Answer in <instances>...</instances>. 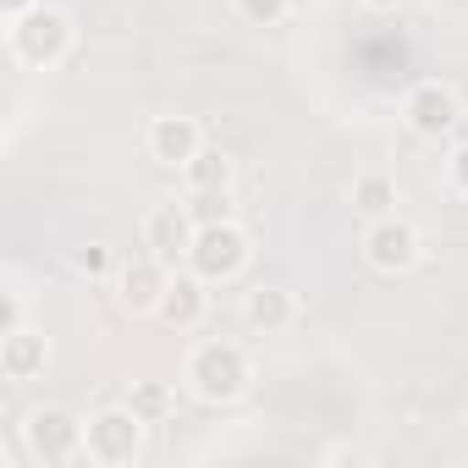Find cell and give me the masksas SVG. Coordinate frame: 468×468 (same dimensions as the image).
<instances>
[{
	"label": "cell",
	"instance_id": "30bf717a",
	"mask_svg": "<svg viewBox=\"0 0 468 468\" xmlns=\"http://www.w3.org/2000/svg\"><path fill=\"white\" fill-rule=\"evenodd\" d=\"M50 369V342L28 325H12V331H0V375H6L12 386L23 380H39Z\"/></svg>",
	"mask_w": 468,
	"mask_h": 468
},
{
	"label": "cell",
	"instance_id": "e0dca14e",
	"mask_svg": "<svg viewBox=\"0 0 468 468\" xmlns=\"http://www.w3.org/2000/svg\"><path fill=\"white\" fill-rule=\"evenodd\" d=\"M231 6H238V17L254 23V28H276L292 12V0H231Z\"/></svg>",
	"mask_w": 468,
	"mask_h": 468
},
{
	"label": "cell",
	"instance_id": "3957f363",
	"mask_svg": "<svg viewBox=\"0 0 468 468\" xmlns=\"http://www.w3.org/2000/svg\"><path fill=\"white\" fill-rule=\"evenodd\" d=\"M249 260H254V243H249V231L238 226V220H198V231H193V249H187V271L193 276H204L209 287H220V282H238L243 271H249Z\"/></svg>",
	"mask_w": 468,
	"mask_h": 468
},
{
	"label": "cell",
	"instance_id": "9c48e42d",
	"mask_svg": "<svg viewBox=\"0 0 468 468\" xmlns=\"http://www.w3.org/2000/svg\"><path fill=\"white\" fill-rule=\"evenodd\" d=\"M165 287H171V265L154 260V254H138V260H127V265L116 271V298H122V309H133V314H154L160 298H165Z\"/></svg>",
	"mask_w": 468,
	"mask_h": 468
},
{
	"label": "cell",
	"instance_id": "277c9868",
	"mask_svg": "<svg viewBox=\"0 0 468 468\" xmlns=\"http://www.w3.org/2000/svg\"><path fill=\"white\" fill-rule=\"evenodd\" d=\"M144 435L149 424L133 413V408H105L89 419V435H83V457L100 463V468H133L144 457Z\"/></svg>",
	"mask_w": 468,
	"mask_h": 468
},
{
	"label": "cell",
	"instance_id": "ba28073f",
	"mask_svg": "<svg viewBox=\"0 0 468 468\" xmlns=\"http://www.w3.org/2000/svg\"><path fill=\"white\" fill-rule=\"evenodd\" d=\"M193 231H198L193 204H154L149 220H144V249H149L154 260L176 265V260H187V249H193Z\"/></svg>",
	"mask_w": 468,
	"mask_h": 468
},
{
	"label": "cell",
	"instance_id": "52a82bcc",
	"mask_svg": "<svg viewBox=\"0 0 468 468\" xmlns=\"http://www.w3.org/2000/svg\"><path fill=\"white\" fill-rule=\"evenodd\" d=\"M402 122L419 133V138H452L457 122H463V100L446 89V83H413L408 100H402Z\"/></svg>",
	"mask_w": 468,
	"mask_h": 468
},
{
	"label": "cell",
	"instance_id": "44dd1931",
	"mask_svg": "<svg viewBox=\"0 0 468 468\" xmlns=\"http://www.w3.org/2000/svg\"><path fill=\"white\" fill-rule=\"evenodd\" d=\"M364 6H369V12H397L402 0H364Z\"/></svg>",
	"mask_w": 468,
	"mask_h": 468
},
{
	"label": "cell",
	"instance_id": "5b68a950",
	"mask_svg": "<svg viewBox=\"0 0 468 468\" xmlns=\"http://www.w3.org/2000/svg\"><path fill=\"white\" fill-rule=\"evenodd\" d=\"M83 435H89V424L72 419L67 408H34L28 424H23V446H28V457H34V463H50V468L83 457Z\"/></svg>",
	"mask_w": 468,
	"mask_h": 468
},
{
	"label": "cell",
	"instance_id": "4fadbf2b",
	"mask_svg": "<svg viewBox=\"0 0 468 468\" xmlns=\"http://www.w3.org/2000/svg\"><path fill=\"white\" fill-rule=\"evenodd\" d=\"M243 320H249V331L276 336V331H287V325L298 320V298H292L287 287L260 282V287H249V292H243Z\"/></svg>",
	"mask_w": 468,
	"mask_h": 468
},
{
	"label": "cell",
	"instance_id": "d6986e66",
	"mask_svg": "<svg viewBox=\"0 0 468 468\" xmlns=\"http://www.w3.org/2000/svg\"><path fill=\"white\" fill-rule=\"evenodd\" d=\"M446 176H452V187L468 198V144H457V149L446 154Z\"/></svg>",
	"mask_w": 468,
	"mask_h": 468
},
{
	"label": "cell",
	"instance_id": "2e32d148",
	"mask_svg": "<svg viewBox=\"0 0 468 468\" xmlns=\"http://www.w3.org/2000/svg\"><path fill=\"white\" fill-rule=\"evenodd\" d=\"M127 408H133L144 424H165V419L176 413V386H171V380H133Z\"/></svg>",
	"mask_w": 468,
	"mask_h": 468
},
{
	"label": "cell",
	"instance_id": "ac0fdd59",
	"mask_svg": "<svg viewBox=\"0 0 468 468\" xmlns=\"http://www.w3.org/2000/svg\"><path fill=\"white\" fill-rule=\"evenodd\" d=\"M72 271H78V276H89V282H105V276H111V249H105V243L78 249V254H72Z\"/></svg>",
	"mask_w": 468,
	"mask_h": 468
},
{
	"label": "cell",
	"instance_id": "6da1fadb",
	"mask_svg": "<svg viewBox=\"0 0 468 468\" xmlns=\"http://www.w3.org/2000/svg\"><path fill=\"white\" fill-rule=\"evenodd\" d=\"M182 380H187V391H193L198 402L226 408V402H238V397L254 386V364H249V353H243L238 342L209 336V342H198V347L187 353Z\"/></svg>",
	"mask_w": 468,
	"mask_h": 468
},
{
	"label": "cell",
	"instance_id": "8fae6325",
	"mask_svg": "<svg viewBox=\"0 0 468 468\" xmlns=\"http://www.w3.org/2000/svg\"><path fill=\"white\" fill-rule=\"evenodd\" d=\"M204 149V127L193 116H154L149 122V154L160 165H187Z\"/></svg>",
	"mask_w": 468,
	"mask_h": 468
},
{
	"label": "cell",
	"instance_id": "8992f818",
	"mask_svg": "<svg viewBox=\"0 0 468 468\" xmlns=\"http://www.w3.org/2000/svg\"><path fill=\"white\" fill-rule=\"evenodd\" d=\"M364 260L380 271V276H402L424 260V238L408 215H386V220H369L364 226Z\"/></svg>",
	"mask_w": 468,
	"mask_h": 468
},
{
	"label": "cell",
	"instance_id": "5bb4252c",
	"mask_svg": "<svg viewBox=\"0 0 468 468\" xmlns=\"http://www.w3.org/2000/svg\"><path fill=\"white\" fill-rule=\"evenodd\" d=\"M182 176H187V193L193 198H226V187H231V160L220 154V149H198L187 165H182Z\"/></svg>",
	"mask_w": 468,
	"mask_h": 468
},
{
	"label": "cell",
	"instance_id": "7a4b0ae2",
	"mask_svg": "<svg viewBox=\"0 0 468 468\" xmlns=\"http://www.w3.org/2000/svg\"><path fill=\"white\" fill-rule=\"evenodd\" d=\"M72 45H78L72 17H67L61 6H45V0H39L34 12H23L17 23H6V50H12V61L28 67V72H56V67L72 56Z\"/></svg>",
	"mask_w": 468,
	"mask_h": 468
},
{
	"label": "cell",
	"instance_id": "9a60e30c",
	"mask_svg": "<svg viewBox=\"0 0 468 468\" xmlns=\"http://www.w3.org/2000/svg\"><path fill=\"white\" fill-rule=\"evenodd\" d=\"M397 182L391 176H380V171H364L358 182H353V209L364 215V220H386V215H397Z\"/></svg>",
	"mask_w": 468,
	"mask_h": 468
},
{
	"label": "cell",
	"instance_id": "ffe728a7",
	"mask_svg": "<svg viewBox=\"0 0 468 468\" xmlns=\"http://www.w3.org/2000/svg\"><path fill=\"white\" fill-rule=\"evenodd\" d=\"M39 6V0H0V17H6V23H17L23 12H34Z\"/></svg>",
	"mask_w": 468,
	"mask_h": 468
},
{
	"label": "cell",
	"instance_id": "7c38bea8",
	"mask_svg": "<svg viewBox=\"0 0 468 468\" xmlns=\"http://www.w3.org/2000/svg\"><path fill=\"white\" fill-rule=\"evenodd\" d=\"M171 331H193L204 314H209V282L204 276H171V287H165V298H160V309H154Z\"/></svg>",
	"mask_w": 468,
	"mask_h": 468
}]
</instances>
